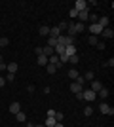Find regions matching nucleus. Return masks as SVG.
Instances as JSON below:
<instances>
[{
    "instance_id": "nucleus-1",
    "label": "nucleus",
    "mask_w": 114,
    "mask_h": 127,
    "mask_svg": "<svg viewBox=\"0 0 114 127\" xmlns=\"http://www.w3.org/2000/svg\"><path fill=\"white\" fill-rule=\"evenodd\" d=\"M71 91H72V93H76V95L84 91V78H82V76H78V80L71 84Z\"/></svg>"
},
{
    "instance_id": "nucleus-2",
    "label": "nucleus",
    "mask_w": 114,
    "mask_h": 127,
    "mask_svg": "<svg viewBox=\"0 0 114 127\" xmlns=\"http://www.w3.org/2000/svg\"><path fill=\"white\" fill-rule=\"evenodd\" d=\"M74 40L76 38H72V36H65V34H61L59 38H57V44H61V46H74Z\"/></svg>"
},
{
    "instance_id": "nucleus-3",
    "label": "nucleus",
    "mask_w": 114,
    "mask_h": 127,
    "mask_svg": "<svg viewBox=\"0 0 114 127\" xmlns=\"http://www.w3.org/2000/svg\"><path fill=\"white\" fill-rule=\"evenodd\" d=\"M80 99H84V101H87V102H93L95 99H97V93H95V91H91V89H87V91H82Z\"/></svg>"
},
{
    "instance_id": "nucleus-4",
    "label": "nucleus",
    "mask_w": 114,
    "mask_h": 127,
    "mask_svg": "<svg viewBox=\"0 0 114 127\" xmlns=\"http://www.w3.org/2000/svg\"><path fill=\"white\" fill-rule=\"evenodd\" d=\"M99 112H101V114H107V116H109V114L112 116V114H114V108H112V106H109L107 102H101V104H99Z\"/></svg>"
},
{
    "instance_id": "nucleus-5",
    "label": "nucleus",
    "mask_w": 114,
    "mask_h": 127,
    "mask_svg": "<svg viewBox=\"0 0 114 127\" xmlns=\"http://www.w3.org/2000/svg\"><path fill=\"white\" fill-rule=\"evenodd\" d=\"M74 10H76V11L87 10V2H86V0H76V2H74Z\"/></svg>"
},
{
    "instance_id": "nucleus-6",
    "label": "nucleus",
    "mask_w": 114,
    "mask_h": 127,
    "mask_svg": "<svg viewBox=\"0 0 114 127\" xmlns=\"http://www.w3.org/2000/svg\"><path fill=\"white\" fill-rule=\"evenodd\" d=\"M89 32H91L93 36H97V34H101V32H103V29L99 27V23H91V25H89Z\"/></svg>"
},
{
    "instance_id": "nucleus-7",
    "label": "nucleus",
    "mask_w": 114,
    "mask_h": 127,
    "mask_svg": "<svg viewBox=\"0 0 114 127\" xmlns=\"http://www.w3.org/2000/svg\"><path fill=\"white\" fill-rule=\"evenodd\" d=\"M59 36H61V31H59V29H57V27H49V36L48 38H55V40H57Z\"/></svg>"
},
{
    "instance_id": "nucleus-8",
    "label": "nucleus",
    "mask_w": 114,
    "mask_h": 127,
    "mask_svg": "<svg viewBox=\"0 0 114 127\" xmlns=\"http://www.w3.org/2000/svg\"><path fill=\"white\" fill-rule=\"evenodd\" d=\"M89 19V10H84V11H78V21H87Z\"/></svg>"
},
{
    "instance_id": "nucleus-9",
    "label": "nucleus",
    "mask_w": 114,
    "mask_h": 127,
    "mask_svg": "<svg viewBox=\"0 0 114 127\" xmlns=\"http://www.w3.org/2000/svg\"><path fill=\"white\" fill-rule=\"evenodd\" d=\"M99 27H101V29H109V25H110V19L109 17H99Z\"/></svg>"
},
{
    "instance_id": "nucleus-10",
    "label": "nucleus",
    "mask_w": 114,
    "mask_h": 127,
    "mask_svg": "<svg viewBox=\"0 0 114 127\" xmlns=\"http://www.w3.org/2000/svg\"><path fill=\"white\" fill-rule=\"evenodd\" d=\"M101 89H103V84H101V82H97V80H91V91L99 93Z\"/></svg>"
},
{
    "instance_id": "nucleus-11",
    "label": "nucleus",
    "mask_w": 114,
    "mask_h": 127,
    "mask_svg": "<svg viewBox=\"0 0 114 127\" xmlns=\"http://www.w3.org/2000/svg\"><path fill=\"white\" fill-rule=\"evenodd\" d=\"M10 112L15 116L17 112H21V104H19V102H11V104H10Z\"/></svg>"
},
{
    "instance_id": "nucleus-12",
    "label": "nucleus",
    "mask_w": 114,
    "mask_h": 127,
    "mask_svg": "<svg viewBox=\"0 0 114 127\" xmlns=\"http://www.w3.org/2000/svg\"><path fill=\"white\" fill-rule=\"evenodd\" d=\"M17 68H19V64H17V63H10V64H6V70H8V72H11V74H15Z\"/></svg>"
},
{
    "instance_id": "nucleus-13",
    "label": "nucleus",
    "mask_w": 114,
    "mask_h": 127,
    "mask_svg": "<svg viewBox=\"0 0 114 127\" xmlns=\"http://www.w3.org/2000/svg\"><path fill=\"white\" fill-rule=\"evenodd\" d=\"M101 36H105V38H112V36H114V31L110 29V27H109V29H103Z\"/></svg>"
},
{
    "instance_id": "nucleus-14",
    "label": "nucleus",
    "mask_w": 114,
    "mask_h": 127,
    "mask_svg": "<svg viewBox=\"0 0 114 127\" xmlns=\"http://www.w3.org/2000/svg\"><path fill=\"white\" fill-rule=\"evenodd\" d=\"M42 55H46V57H51L53 55V48H49V46H46V48H42Z\"/></svg>"
},
{
    "instance_id": "nucleus-15",
    "label": "nucleus",
    "mask_w": 114,
    "mask_h": 127,
    "mask_svg": "<svg viewBox=\"0 0 114 127\" xmlns=\"http://www.w3.org/2000/svg\"><path fill=\"white\" fill-rule=\"evenodd\" d=\"M65 53L69 55V57L76 55V46H67V48H65Z\"/></svg>"
},
{
    "instance_id": "nucleus-16",
    "label": "nucleus",
    "mask_w": 114,
    "mask_h": 127,
    "mask_svg": "<svg viewBox=\"0 0 114 127\" xmlns=\"http://www.w3.org/2000/svg\"><path fill=\"white\" fill-rule=\"evenodd\" d=\"M36 63L40 64V66H46V64H48V57H46V55H38Z\"/></svg>"
},
{
    "instance_id": "nucleus-17",
    "label": "nucleus",
    "mask_w": 114,
    "mask_h": 127,
    "mask_svg": "<svg viewBox=\"0 0 114 127\" xmlns=\"http://www.w3.org/2000/svg\"><path fill=\"white\" fill-rule=\"evenodd\" d=\"M55 123H57V122H55V118H53V116H48V120H46V123H44V125H46V127H53Z\"/></svg>"
},
{
    "instance_id": "nucleus-18",
    "label": "nucleus",
    "mask_w": 114,
    "mask_h": 127,
    "mask_svg": "<svg viewBox=\"0 0 114 127\" xmlns=\"http://www.w3.org/2000/svg\"><path fill=\"white\" fill-rule=\"evenodd\" d=\"M78 76H80V74H78V70H76V68L69 70V78H71V80H78Z\"/></svg>"
},
{
    "instance_id": "nucleus-19",
    "label": "nucleus",
    "mask_w": 114,
    "mask_h": 127,
    "mask_svg": "<svg viewBox=\"0 0 114 127\" xmlns=\"http://www.w3.org/2000/svg\"><path fill=\"white\" fill-rule=\"evenodd\" d=\"M15 120H17L19 123H23V122H27V116H25L23 112H17V114H15Z\"/></svg>"
},
{
    "instance_id": "nucleus-20",
    "label": "nucleus",
    "mask_w": 114,
    "mask_h": 127,
    "mask_svg": "<svg viewBox=\"0 0 114 127\" xmlns=\"http://www.w3.org/2000/svg\"><path fill=\"white\" fill-rule=\"evenodd\" d=\"M46 70H48V74H55V72H57V66H55V64H46Z\"/></svg>"
},
{
    "instance_id": "nucleus-21",
    "label": "nucleus",
    "mask_w": 114,
    "mask_h": 127,
    "mask_svg": "<svg viewBox=\"0 0 114 127\" xmlns=\"http://www.w3.org/2000/svg\"><path fill=\"white\" fill-rule=\"evenodd\" d=\"M97 97H99V99H107V97H109V89H107V87H103V89L97 93Z\"/></svg>"
},
{
    "instance_id": "nucleus-22",
    "label": "nucleus",
    "mask_w": 114,
    "mask_h": 127,
    "mask_svg": "<svg viewBox=\"0 0 114 127\" xmlns=\"http://www.w3.org/2000/svg\"><path fill=\"white\" fill-rule=\"evenodd\" d=\"M74 29H76V32H84V31H86V25L78 21V23H74Z\"/></svg>"
},
{
    "instance_id": "nucleus-23",
    "label": "nucleus",
    "mask_w": 114,
    "mask_h": 127,
    "mask_svg": "<svg viewBox=\"0 0 114 127\" xmlns=\"http://www.w3.org/2000/svg\"><path fill=\"white\" fill-rule=\"evenodd\" d=\"M38 32H40V36H48V34H49V27H46V25L40 27V31H38Z\"/></svg>"
},
{
    "instance_id": "nucleus-24",
    "label": "nucleus",
    "mask_w": 114,
    "mask_h": 127,
    "mask_svg": "<svg viewBox=\"0 0 114 127\" xmlns=\"http://www.w3.org/2000/svg\"><path fill=\"white\" fill-rule=\"evenodd\" d=\"M84 80L91 82V80H95V74H93V72H86V74H84Z\"/></svg>"
},
{
    "instance_id": "nucleus-25",
    "label": "nucleus",
    "mask_w": 114,
    "mask_h": 127,
    "mask_svg": "<svg viewBox=\"0 0 114 127\" xmlns=\"http://www.w3.org/2000/svg\"><path fill=\"white\" fill-rule=\"evenodd\" d=\"M91 114H93V108H91V106H86V108H84V116H87V118H89Z\"/></svg>"
},
{
    "instance_id": "nucleus-26",
    "label": "nucleus",
    "mask_w": 114,
    "mask_h": 127,
    "mask_svg": "<svg viewBox=\"0 0 114 127\" xmlns=\"http://www.w3.org/2000/svg\"><path fill=\"white\" fill-rule=\"evenodd\" d=\"M87 42L91 44V46H97V42H99V40H97V36H89V38H87Z\"/></svg>"
},
{
    "instance_id": "nucleus-27",
    "label": "nucleus",
    "mask_w": 114,
    "mask_h": 127,
    "mask_svg": "<svg viewBox=\"0 0 114 127\" xmlns=\"http://www.w3.org/2000/svg\"><path fill=\"white\" fill-rule=\"evenodd\" d=\"M48 46L49 48H55V46H57V40H55V38H48Z\"/></svg>"
},
{
    "instance_id": "nucleus-28",
    "label": "nucleus",
    "mask_w": 114,
    "mask_h": 127,
    "mask_svg": "<svg viewBox=\"0 0 114 127\" xmlns=\"http://www.w3.org/2000/svg\"><path fill=\"white\" fill-rule=\"evenodd\" d=\"M8 44H10V40H8V38H0V48H4V46H8Z\"/></svg>"
},
{
    "instance_id": "nucleus-29",
    "label": "nucleus",
    "mask_w": 114,
    "mask_h": 127,
    "mask_svg": "<svg viewBox=\"0 0 114 127\" xmlns=\"http://www.w3.org/2000/svg\"><path fill=\"white\" fill-rule=\"evenodd\" d=\"M13 80H15V74H11V72L6 74V82H13Z\"/></svg>"
},
{
    "instance_id": "nucleus-30",
    "label": "nucleus",
    "mask_w": 114,
    "mask_h": 127,
    "mask_svg": "<svg viewBox=\"0 0 114 127\" xmlns=\"http://www.w3.org/2000/svg\"><path fill=\"white\" fill-rule=\"evenodd\" d=\"M67 25H69L67 21H61L59 25H57V29H59V31H65V29H67Z\"/></svg>"
},
{
    "instance_id": "nucleus-31",
    "label": "nucleus",
    "mask_w": 114,
    "mask_h": 127,
    "mask_svg": "<svg viewBox=\"0 0 114 127\" xmlns=\"http://www.w3.org/2000/svg\"><path fill=\"white\" fill-rule=\"evenodd\" d=\"M69 63H72V64H78V55H72V57H69Z\"/></svg>"
},
{
    "instance_id": "nucleus-32",
    "label": "nucleus",
    "mask_w": 114,
    "mask_h": 127,
    "mask_svg": "<svg viewBox=\"0 0 114 127\" xmlns=\"http://www.w3.org/2000/svg\"><path fill=\"white\" fill-rule=\"evenodd\" d=\"M69 15H71V17H72V19H76V17H78V11H76V10H74V8H72V10H71V11H69Z\"/></svg>"
},
{
    "instance_id": "nucleus-33",
    "label": "nucleus",
    "mask_w": 114,
    "mask_h": 127,
    "mask_svg": "<svg viewBox=\"0 0 114 127\" xmlns=\"http://www.w3.org/2000/svg\"><path fill=\"white\" fill-rule=\"evenodd\" d=\"M89 21H91V23H97V21H99V17L95 15V13H93V15L89 13Z\"/></svg>"
},
{
    "instance_id": "nucleus-34",
    "label": "nucleus",
    "mask_w": 114,
    "mask_h": 127,
    "mask_svg": "<svg viewBox=\"0 0 114 127\" xmlns=\"http://www.w3.org/2000/svg\"><path fill=\"white\" fill-rule=\"evenodd\" d=\"M34 53H36V57H38V55H42V48H34Z\"/></svg>"
},
{
    "instance_id": "nucleus-35",
    "label": "nucleus",
    "mask_w": 114,
    "mask_h": 127,
    "mask_svg": "<svg viewBox=\"0 0 114 127\" xmlns=\"http://www.w3.org/2000/svg\"><path fill=\"white\" fill-rule=\"evenodd\" d=\"M107 66H114V59H109V61H107Z\"/></svg>"
},
{
    "instance_id": "nucleus-36",
    "label": "nucleus",
    "mask_w": 114,
    "mask_h": 127,
    "mask_svg": "<svg viewBox=\"0 0 114 127\" xmlns=\"http://www.w3.org/2000/svg\"><path fill=\"white\" fill-rule=\"evenodd\" d=\"M4 84H6V80L2 78V76H0V89H2V87H4Z\"/></svg>"
},
{
    "instance_id": "nucleus-37",
    "label": "nucleus",
    "mask_w": 114,
    "mask_h": 127,
    "mask_svg": "<svg viewBox=\"0 0 114 127\" xmlns=\"http://www.w3.org/2000/svg\"><path fill=\"white\" fill-rule=\"evenodd\" d=\"M4 68H6V64H0V72H2Z\"/></svg>"
},
{
    "instance_id": "nucleus-38",
    "label": "nucleus",
    "mask_w": 114,
    "mask_h": 127,
    "mask_svg": "<svg viewBox=\"0 0 114 127\" xmlns=\"http://www.w3.org/2000/svg\"><path fill=\"white\" fill-rule=\"evenodd\" d=\"M53 127H63V123H55V125Z\"/></svg>"
},
{
    "instance_id": "nucleus-39",
    "label": "nucleus",
    "mask_w": 114,
    "mask_h": 127,
    "mask_svg": "<svg viewBox=\"0 0 114 127\" xmlns=\"http://www.w3.org/2000/svg\"><path fill=\"white\" fill-rule=\"evenodd\" d=\"M0 64H4V59H2V55H0Z\"/></svg>"
},
{
    "instance_id": "nucleus-40",
    "label": "nucleus",
    "mask_w": 114,
    "mask_h": 127,
    "mask_svg": "<svg viewBox=\"0 0 114 127\" xmlns=\"http://www.w3.org/2000/svg\"><path fill=\"white\" fill-rule=\"evenodd\" d=\"M25 127H34V125H33V123H27V125H25Z\"/></svg>"
},
{
    "instance_id": "nucleus-41",
    "label": "nucleus",
    "mask_w": 114,
    "mask_h": 127,
    "mask_svg": "<svg viewBox=\"0 0 114 127\" xmlns=\"http://www.w3.org/2000/svg\"><path fill=\"white\" fill-rule=\"evenodd\" d=\"M34 127H46V125H34Z\"/></svg>"
}]
</instances>
